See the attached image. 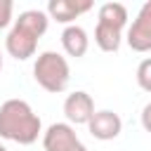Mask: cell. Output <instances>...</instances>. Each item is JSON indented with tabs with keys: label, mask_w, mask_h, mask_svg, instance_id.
I'll return each mask as SVG.
<instances>
[{
	"label": "cell",
	"mask_w": 151,
	"mask_h": 151,
	"mask_svg": "<svg viewBox=\"0 0 151 151\" xmlns=\"http://www.w3.org/2000/svg\"><path fill=\"white\" fill-rule=\"evenodd\" d=\"M42 132V123L38 113H33L31 104L24 99H7L0 104V137L17 144H33Z\"/></svg>",
	"instance_id": "1"
},
{
	"label": "cell",
	"mask_w": 151,
	"mask_h": 151,
	"mask_svg": "<svg viewBox=\"0 0 151 151\" xmlns=\"http://www.w3.org/2000/svg\"><path fill=\"white\" fill-rule=\"evenodd\" d=\"M33 78L42 90H47L52 94L64 92L68 85V78H71V68H68L66 57H61L59 52H52V50L40 52L33 64Z\"/></svg>",
	"instance_id": "2"
},
{
	"label": "cell",
	"mask_w": 151,
	"mask_h": 151,
	"mask_svg": "<svg viewBox=\"0 0 151 151\" xmlns=\"http://www.w3.org/2000/svg\"><path fill=\"white\" fill-rule=\"evenodd\" d=\"M42 149L45 151H87L71 123H52L42 132Z\"/></svg>",
	"instance_id": "3"
},
{
	"label": "cell",
	"mask_w": 151,
	"mask_h": 151,
	"mask_svg": "<svg viewBox=\"0 0 151 151\" xmlns=\"http://www.w3.org/2000/svg\"><path fill=\"white\" fill-rule=\"evenodd\" d=\"M127 45L134 52H151V0L139 7L132 26L127 28Z\"/></svg>",
	"instance_id": "4"
},
{
	"label": "cell",
	"mask_w": 151,
	"mask_h": 151,
	"mask_svg": "<svg viewBox=\"0 0 151 151\" xmlns=\"http://www.w3.org/2000/svg\"><path fill=\"white\" fill-rule=\"evenodd\" d=\"M38 40H40V38H35L31 31H26V28H21V26L14 24L12 31H9L7 38H5V50H7V54L14 57L17 61H26V59H31V57L35 54Z\"/></svg>",
	"instance_id": "5"
},
{
	"label": "cell",
	"mask_w": 151,
	"mask_h": 151,
	"mask_svg": "<svg viewBox=\"0 0 151 151\" xmlns=\"http://www.w3.org/2000/svg\"><path fill=\"white\" fill-rule=\"evenodd\" d=\"M64 116L71 125H87L94 116V101L87 92L76 90L64 99Z\"/></svg>",
	"instance_id": "6"
},
{
	"label": "cell",
	"mask_w": 151,
	"mask_h": 151,
	"mask_svg": "<svg viewBox=\"0 0 151 151\" xmlns=\"http://www.w3.org/2000/svg\"><path fill=\"white\" fill-rule=\"evenodd\" d=\"M87 130H90V134L94 139L109 142V139H116L123 132V120H120V116L116 111L101 109V111H94V116L87 123Z\"/></svg>",
	"instance_id": "7"
},
{
	"label": "cell",
	"mask_w": 151,
	"mask_h": 151,
	"mask_svg": "<svg viewBox=\"0 0 151 151\" xmlns=\"http://www.w3.org/2000/svg\"><path fill=\"white\" fill-rule=\"evenodd\" d=\"M90 9H92L90 0H50L47 2V17L66 26H71L73 19H78Z\"/></svg>",
	"instance_id": "8"
},
{
	"label": "cell",
	"mask_w": 151,
	"mask_h": 151,
	"mask_svg": "<svg viewBox=\"0 0 151 151\" xmlns=\"http://www.w3.org/2000/svg\"><path fill=\"white\" fill-rule=\"evenodd\" d=\"M61 47H64V52H66L68 57H76V59L85 57V52H87V47H90L87 31H85L83 26H76V24L66 26V28L61 31Z\"/></svg>",
	"instance_id": "9"
},
{
	"label": "cell",
	"mask_w": 151,
	"mask_h": 151,
	"mask_svg": "<svg viewBox=\"0 0 151 151\" xmlns=\"http://www.w3.org/2000/svg\"><path fill=\"white\" fill-rule=\"evenodd\" d=\"M14 24L26 28V31H31L35 38H42L47 26H50V17L42 9H26V12L19 14V19H14Z\"/></svg>",
	"instance_id": "10"
},
{
	"label": "cell",
	"mask_w": 151,
	"mask_h": 151,
	"mask_svg": "<svg viewBox=\"0 0 151 151\" xmlns=\"http://www.w3.org/2000/svg\"><path fill=\"white\" fill-rule=\"evenodd\" d=\"M120 40H123V31H120V28L109 26V24H99V21H97V28H94V42H97L99 50H104V52H118Z\"/></svg>",
	"instance_id": "11"
},
{
	"label": "cell",
	"mask_w": 151,
	"mask_h": 151,
	"mask_svg": "<svg viewBox=\"0 0 151 151\" xmlns=\"http://www.w3.org/2000/svg\"><path fill=\"white\" fill-rule=\"evenodd\" d=\"M97 21H99V24L116 26V28L123 31L125 24H127V9H125V5H120V2H104V5L99 7Z\"/></svg>",
	"instance_id": "12"
},
{
	"label": "cell",
	"mask_w": 151,
	"mask_h": 151,
	"mask_svg": "<svg viewBox=\"0 0 151 151\" xmlns=\"http://www.w3.org/2000/svg\"><path fill=\"white\" fill-rule=\"evenodd\" d=\"M137 85L144 92H151V57L139 61V66H137Z\"/></svg>",
	"instance_id": "13"
},
{
	"label": "cell",
	"mask_w": 151,
	"mask_h": 151,
	"mask_svg": "<svg viewBox=\"0 0 151 151\" xmlns=\"http://www.w3.org/2000/svg\"><path fill=\"white\" fill-rule=\"evenodd\" d=\"M12 12H14V2L12 0H0V28H7L9 26Z\"/></svg>",
	"instance_id": "14"
},
{
	"label": "cell",
	"mask_w": 151,
	"mask_h": 151,
	"mask_svg": "<svg viewBox=\"0 0 151 151\" xmlns=\"http://www.w3.org/2000/svg\"><path fill=\"white\" fill-rule=\"evenodd\" d=\"M142 127H144V130L151 134V101H149V104L142 109Z\"/></svg>",
	"instance_id": "15"
},
{
	"label": "cell",
	"mask_w": 151,
	"mask_h": 151,
	"mask_svg": "<svg viewBox=\"0 0 151 151\" xmlns=\"http://www.w3.org/2000/svg\"><path fill=\"white\" fill-rule=\"evenodd\" d=\"M0 71H2V52H0Z\"/></svg>",
	"instance_id": "16"
},
{
	"label": "cell",
	"mask_w": 151,
	"mask_h": 151,
	"mask_svg": "<svg viewBox=\"0 0 151 151\" xmlns=\"http://www.w3.org/2000/svg\"><path fill=\"white\" fill-rule=\"evenodd\" d=\"M0 151H7V149H5V146H2V144H0Z\"/></svg>",
	"instance_id": "17"
}]
</instances>
